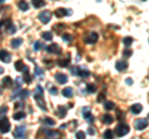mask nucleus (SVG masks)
I'll return each instance as SVG.
<instances>
[{
	"label": "nucleus",
	"mask_w": 149,
	"mask_h": 139,
	"mask_svg": "<svg viewBox=\"0 0 149 139\" xmlns=\"http://www.w3.org/2000/svg\"><path fill=\"white\" fill-rule=\"evenodd\" d=\"M129 133V126L128 124H124V123H119L117 127L114 129V134L117 137H124Z\"/></svg>",
	"instance_id": "f257e3e1"
},
{
	"label": "nucleus",
	"mask_w": 149,
	"mask_h": 139,
	"mask_svg": "<svg viewBox=\"0 0 149 139\" xmlns=\"http://www.w3.org/2000/svg\"><path fill=\"white\" fill-rule=\"evenodd\" d=\"M0 132L1 133H9L10 132V120L5 115L0 117Z\"/></svg>",
	"instance_id": "f03ea898"
},
{
	"label": "nucleus",
	"mask_w": 149,
	"mask_h": 139,
	"mask_svg": "<svg viewBox=\"0 0 149 139\" xmlns=\"http://www.w3.org/2000/svg\"><path fill=\"white\" fill-rule=\"evenodd\" d=\"M71 72L73 75H77V76H81V77L90 76V71L86 68H81V67H73V68H71Z\"/></svg>",
	"instance_id": "7ed1b4c3"
},
{
	"label": "nucleus",
	"mask_w": 149,
	"mask_h": 139,
	"mask_svg": "<svg viewBox=\"0 0 149 139\" xmlns=\"http://www.w3.org/2000/svg\"><path fill=\"white\" fill-rule=\"evenodd\" d=\"M39 20L42 22V24H49L50 20H51V13L49 10H45V11H41L39 14Z\"/></svg>",
	"instance_id": "20e7f679"
},
{
	"label": "nucleus",
	"mask_w": 149,
	"mask_h": 139,
	"mask_svg": "<svg viewBox=\"0 0 149 139\" xmlns=\"http://www.w3.org/2000/svg\"><path fill=\"white\" fill-rule=\"evenodd\" d=\"M34 98H35V101H36V104L39 106V108H40V109H42V111H47V108H46L45 99L42 98V95H40V93H35Z\"/></svg>",
	"instance_id": "39448f33"
},
{
	"label": "nucleus",
	"mask_w": 149,
	"mask_h": 139,
	"mask_svg": "<svg viewBox=\"0 0 149 139\" xmlns=\"http://www.w3.org/2000/svg\"><path fill=\"white\" fill-rule=\"evenodd\" d=\"M25 133H26L25 126H19V127L15 128V131H14V137L19 138V139H22L25 137Z\"/></svg>",
	"instance_id": "423d86ee"
},
{
	"label": "nucleus",
	"mask_w": 149,
	"mask_h": 139,
	"mask_svg": "<svg viewBox=\"0 0 149 139\" xmlns=\"http://www.w3.org/2000/svg\"><path fill=\"white\" fill-rule=\"evenodd\" d=\"M148 127V118H141L136 120V129L138 131H143Z\"/></svg>",
	"instance_id": "0eeeda50"
},
{
	"label": "nucleus",
	"mask_w": 149,
	"mask_h": 139,
	"mask_svg": "<svg viewBox=\"0 0 149 139\" xmlns=\"http://www.w3.org/2000/svg\"><path fill=\"white\" fill-rule=\"evenodd\" d=\"M45 49H46V51H47V52H50V54L60 55V54L62 52L61 49H60V46H58L57 44H51L50 46H47V47H45Z\"/></svg>",
	"instance_id": "6e6552de"
},
{
	"label": "nucleus",
	"mask_w": 149,
	"mask_h": 139,
	"mask_svg": "<svg viewBox=\"0 0 149 139\" xmlns=\"http://www.w3.org/2000/svg\"><path fill=\"white\" fill-rule=\"evenodd\" d=\"M55 78H56V81H57L60 85H65V83H67V81H68L67 75H65V73H62V72H57V73H56Z\"/></svg>",
	"instance_id": "1a4fd4ad"
},
{
	"label": "nucleus",
	"mask_w": 149,
	"mask_h": 139,
	"mask_svg": "<svg viewBox=\"0 0 149 139\" xmlns=\"http://www.w3.org/2000/svg\"><path fill=\"white\" fill-rule=\"evenodd\" d=\"M10 58H11V55L9 54L6 50H0V61L9 63L10 62Z\"/></svg>",
	"instance_id": "9d476101"
},
{
	"label": "nucleus",
	"mask_w": 149,
	"mask_h": 139,
	"mask_svg": "<svg viewBox=\"0 0 149 139\" xmlns=\"http://www.w3.org/2000/svg\"><path fill=\"white\" fill-rule=\"evenodd\" d=\"M70 14H71V11L65 8H58V9H56V11H55V15L57 17H63L66 15H70Z\"/></svg>",
	"instance_id": "9b49d317"
},
{
	"label": "nucleus",
	"mask_w": 149,
	"mask_h": 139,
	"mask_svg": "<svg viewBox=\"0 0 149 139\" xmlns=\"http://www.w3.org/2000/svg\"><path fill=\"white\" fill-rule=\"evenodd\" d=\"M82 113H83V117L86 118L87 122H90V123L93 122V117H92V114H91V109H90V107H83Z\"/></svg>",
	"instance_id": "f8f14e48"
},
{
	"label": "nucleus",
	"mask_w": 149,
	"mask_h": 139,
	"mask_svg": "<svg viewBox=\"0 0 149 139\" xmlns=\"http://www.w3.org/2000/svg\"><path fill=\"white\" fill-rule=\"evenodd\" d=\"M127 67H128V63L125 62V61H122V60H119V61L116 62V68H117V71H119V72L125 71V70H127Z\"/></svg>",
	"instance_id": "ddd939ff"
},
{
	"label": "nucleus",
	"mask_w": 149,
	"mask_h": 139,
	"mask_svg": "<svg viewBox=\"0 0 149 139\" xmlns=\"http://www.w3.org/2000/svg\"><path fill=\"white\" fill-rule=\"evenodd\" d=\"M97 40H98V34H97V32H91L90 36L85 39V42L86 44H95Z\"/></svg>",
	"instance_id": "4468645a"
},
{
	"label": "nucleus",
	"mask_w": 149,
	"mask_h": 139,
	"mask_svg": "<svg viewBox=\"0 0 149 139\" xmlns=\"http://www.w3.org/2000/svg\"><path fill=\"white\" fill-rule=\"evenodd\" d=\"M29 95H30V92L27 91V90H20L16 95H14L11 98H13V99H15V98H17V97H20V98H26V97L29 96Z\"/></svg>",
	"instance_id": "2eb2a0df"
},
{
	"label": "nucleus",
	"mask_w": 149,
	"mask_h": 139,
	"mask_svg": "<svg viewBox=\"0 0 149 139\" xmlns=\"http://www.w3.org/2000/svg\"><path fill=\"white\" fill-rule=\"evenodd\" d=\"M142 111H143V106L141 103H136L130 107V112H132L133 114H139Z\"/></svg>",
	"instance_id": "dca6fc26"
},
{
	"label": "nucleus",
	"mask_w": 149,
	"mask_h": 139,
	"mask_svg": "<svg viewBox=\"0 0 149 139\" xmlns=\"http://www.w3.org/2000/svg\"><path fill=\"white\" fill-rule=\"evenodd\" d=\"M22 72H24V77H22L24 80H22V81H24L25 83H31V76L29 73V67L25 66L24 70H22Z\"/></svg>",
	"instance_id": "f3484780"
},
{
	"label": "nucleus",
	"mask_w": 149,
	"mask_h": 139,
	"mask_svg": "<svg viewBox=\"0 0 149 139\" xmlns=\"http://www.w3.org/2000/svg\"><path fill=\"white\" fill-rule=\"evenodd\" d=\"M1 83H3V86H4V87H11L14 82H13V78H11L10 76H6V77H4V78H3Z\"/></svg>",
	"instance_id": "a211bd4d"
},
{
	"label": "nucleus",
	"mask_w": 149,
	"mask_h": 139,
	"mask_svg": "<svg viewBox=\"0 0 149 139\" xmlns=\"http://www.w3.org/2000/svg\"><path fill=\"white\" fill-rule=\"evenodd\" d=\"M113 120H114V117L111 114H104L103 117H102V122L104 124H111V123H113Z\"/></svg>",
	"instance_id": "6ab92c4d"
},
{
	"label": "nucleus",
	"mask_w": 149,
	"mask_h": 139,
	"mask_svg": "<svg viewBox=\"0 0 149 139\" xmlns=\"http://www.w3.org/2000/svg\"><path fill=\"white\" fill-rule=\"evenodd\" d=\"M17 6L22 11H27V10H29V4H27L25 0H20V1L17 3Z\"/></svg>",
	"instance_id": "aec40b11"
},
{
	"label": "nucleus",
	"mask_w": 149,
	"mask_h": 139,
	"mask_svg": "<svg viewBox=\"0 0 149 139\" xmlns=\"http://www.w3.org/2000/svg\"><path fill=\"white\" fill-rule=\"evenodd\" d=\"M14 67H15V70H16V71L21 72L22 70H24L25 65H24V62H22V60H19V61H16V62H15V65H14Z\"/></svg>",
	"instance_id": "412c9836"
},
{
	"label": "nucleus",
	"mask_w": 149,
	"mask_h": 139,
	"mask_svg": "<svg viewBox=\"0 0 149 139\" xmlns=\"http://www.w3.org/2000/svg\"><path fill=\"white\" fill-rule=\"evenodd\" d=\"M46 137L47 138H55V137H60V133L57 131H46L45 132Z\"/></svg>",
	"instance_id": "4be33fe9"
},
{
	"label": "nucleus",
	"mask_w": 149,
	"mask_h": 139,
	"mask_svg": "<svg viewBox=\"0 0 149 139\" xmlns=\"http://www.w3.org/2000/svg\"><path fill=\"white\" fill-rule=\"evenodd\" d=\"M72 93H73V91H72L71 87H66V88L62 90V95H63L65 97H67V98H70V97L72 96Z\"/></svg>",
	"instance_id": "5701e85b"
},
{
	"label": "nucleus",
	"mask_w": 149,
	"mask_h": 139,
	"mask_svg": "<svg viewBox=\"0 0 149 139\" xmlns=\"http://www.w3.org/2000/svg\"><path fill=\"white\" fill-rule=\"evenodd\" d=\"M32 5H34L36 9L45 6V0H32Z\"/></svg>",
	"instance_id": "b1692460"
},
{
	"label": "nucleus",
	"mask_w": 149,
	"mask_h": 139,
	"mask_svg": "<svg viewBox=\"0 0 149 139\" xmlns=\"http://www.w3.org/2000/svg\"><path fill=\"white\" fill-rule=\"evenodd\" d=\"M21 44H22V39H14V40H11V46L14 49H17Z\"/></svg>",
	"instance_id": "393cba45"
},
{
	"label": "nucleus",
	"mask_w": 149,
	"mask_h": 139,
	"mask_svg": "<svg viewBox=\"0 0 149 139\" xmlns=\"http://www.w3.org/2000/svg\"><path fill=\"white\" fill-rule=\"evenodd\" d=\"M57 112H58L60 117H65V115L67 114V109H66V107H63V106H60L57 108Z\"/></svg>",
	"instance_id": "a878e982"
},
{
	"label": "nucleus",
	"mask_w": 149,
	"mask_h": 139,
	"mask_svg": "<svg viewBox=\"0 0 149 139\" xmlns=\"http://www.w3.org/2000/svg\"><path fill=\"white\" fill-rule=\"evenodd\" d=\"M25 112H16V113H14V119L15 120H21V119H24L25 118Z\"/></svg>",
	"instance_id": "bb28decb"
},
{
	"label": "nucleus",
	"mask_w": 149,
	"mask_h": 139,
	"mask_svg": "<svg viewBox=\"0 0 149 139\" xmlns=\"http://www.w3.org/2000/svg\"><path fill=\"white\" fill-rule=\"evenodd\" d=\"M44 47H45V45H44L42 41H35V44H34V50L35 51H39V50L44 49Z\"/></svg>",
	"instance_id": "cd10ccee"
},
{
	"label": "nucleus",
	"mask_w": 149,
	"mask_h": 139,
	"mask_svg": "<svg viewBox=\"0 0 149 139\" xmlns=\"http://www.w3.org/2000/svg\"><path fill=\"white\" fill-rule=\"evenodd\" d=\"M42 39L47 40V41H51V40H52V32H50V31L42 32Z\"/></svg>",
	"instance_id": "c85d7f7f"
},
{
	"label": "nucleus",
	"mask_w": 149,
	"mask_h": 139,
	"mask_svg": "<svg viewBox=\"0 0 149 139\" xmlns=\"http://www.w3.org/2000/svg\"><path fill=\"white\" fill-rule=\"evenodd\" d=\"M104 108H106L107 111H111V109H114L116 107H114V103H113V102L107 101V102H104Z\"/></svg>",
	"instance_id": "c756f323"
},
{
	"label": "nucleus",
	"mask_w": 149,
	"mask_h": 139,
	"mask_svg": "<svg viewBox=\"0 0 149 139\" xmlns=\"http://www.w3.org/2000/svg\"><path fill=\"white\" fill-rule=\"evenodd\" d=\"M72 39H73V36L71 34H63L62 35V40L65 41V42H71Z\"/></svg>",
	"instance_id": "7c9ffc66"
},
{
	"label": "nucleus",
	"mask_w": 149,
	"mask_h": 139,
	"mask_svg": "<svg viewBox=\"0 0 149 139\" xmlns=\"http://www.w3.org/2000/svg\"><path fill=\"white\" fill-rule=\"evenodd\" d=\"M87 91L90 92V93H95V92L97 91V87L93 85V83H88L87 85Z\"/></svg>",
	"instance_id": "2f4dec72"
},
{
	"label": "nucleus",
	"mask_w": 149,
	"mask_h": 139,
	"mask_svg": "<svg viewBox=\"0 0 149 139\" xmlns=\"http://www.w3.org/2000/svg\"><path fill=\"white\" fill-rule=\"evenodd\" d=\"M103 138H106V139H112V138H113V132H112L111 129H107V131L103 133Z\"/></svg>",
	"instance_id": "473e14b6"
},
{
	"label": "nucleus",
	"mask_w": 149,
	"mask_h": 139,
	"mask_svg": "<svg viewBox=\"0 0 149 139\" xmlns=\"http://www.w3.org/2000/svg\"><path fill=\"white\" fill-rule=\"evenodd\" d=\"M123 44L125 46H130L133 44V38H130V36H127V38H124L123 39Z\"/></svg>",
	"instance_id": "72a5a7b5"
},
{
	"label": "nucleus",
	"mask_w": 149,
	"mask_h": 139,
	"mask_svg": "<svg viewBox=\"0 0 149 139\" xmlns=\"http://www.w3.org/2000/svg\"><path fill=\"white\" fill-rule=\"evenodd\" d=\"M57 63H58V66H61V67L68 66V63H70V58H66V60H58Z\"/></svg>",
	"instance_id": "f704fd0d"
},
{
	"label": "nucleus",
	"mask_w": 149,
	"mask_h": 139,
	"mask_svg": "<svg viewBox=\"0 0 149 139\" xmlns=\"http://www.w3.org/2000/svg\"><path fill=\"white\" fill-rule=\"evenodd\" d=\"M44 123L47 124V126H55V120H54L52 118H50V117L45 118V119H44Z\"/></svg>",
	"instance_id": "c9c22d12"
},
{
	"label": "nucleus",
	"mask_w": 149,
	"mask_h": 139,
	"mask_svg": "<svg viewBox=\"0 0 149 139\" xmlns=\"http://www.w3.org/2000/svg\"><path fill=\"white\" fill-rule=\"evenodd\" d=\"M5 30H6L8 32H9V34H14V32L16 31V27L14 26L13 24H10V25H9L8 27H5Z\"/></svg>",
	"instance_id": "e433bc0d"
},
{
	"label": "nucleus",
	"mask_w": 149,
	"mask_h": 139,
	"mask_svg": "<svg viewBox=\"0 0 149 139\" xmlns=\"http://www.w3.org/2000/svg\"><path fill=\"white\" fill-rule=\"evenodd\" d=\"M6 112H8V107L6 106H1V107H0V117H1V115H5Z\"/></svg>",
	"instance_id": "4c0bfd02"
},
{
	"label": "nucleus",
	"mask_w": 149,
	"mask_h": 139,
	"mask_svg": "<svg viewBox=\"0 0 149 139\" xmlns=\"http://www.w3.org/2000/svg\"><path fill=\"white\" fill-rule=\"evenodd\" d=\"M86 137V133L85 132H77L76 133V138H78V139H83V138H85Z\"/></svg>",
	"instance_id": "58836bf2"
},
{
	"label": "nucleus",
	"mask_w": 149,
	"mask_h": 139,
	"mask_svg": "<svg viewBox=\"0 0 149 139\" xmlns=\"http://www.w3.org/2000/svg\"><path fill=\"white\" fill-rule=\"evenodd\" d=\"M123 56H124V57H129V56H132V51L128 50V49H125V50L123 51Z\"/></svg>",
	"instance_id": "ea45409f"
},
{
	"label": "nucleus",
	"mask_w": 149,
	"mask_h": 139,
	"mask_svg": "<svg viewBox=\"0 0 149 139\" xmlns=\"http://www.w3.org/2000/svg\"><path fill=\"white\" fill-rule=\"evenodd\" d=\"M35 72L37 73V75H40V76H41V75H42V73H44V71H42V70H41L39 66H35Z\"/></svg>",
	"instance_id": "a19ab883"
},
{
	"label": "nucleus",
	"mask_w": 149,
	"mask_h": 139,
	"mask_svg": "<svg viewBox=\"0 0 149 139\" xmlns=\"http://www.w3.org/2000/svg\"><path fill=\"white\" fill-rule=\"evenodd\" d=\"M36 90H37V93H40V95H42V93H44V90H42V87H41L40 85L36 87Z\"/></svg>",
	"instance_id": "79ce46f5"
},
{
	"label": "nucleus",
	"mask_w": 149,
	"mask_h": 139,
	"mask_svg": "<svg viewBox=\"0 0 149 139\" xmlns=\"http://www.w3.org/2000/svg\"><path fill=\"white\" fill-rule=\"evenodd\" d=\"M88 134H91V136H95L96 131H95V129H93L92 127H90V128H88Z\"/></svg>",
	"instance_id": "37998d69"
},
{
	"label": "nucleus",
	"mask_w": 149,
	"mask_h": 139,
	"mask_svg": "<svg viewBox=\"0 0 149 139\" xmlns=\"http://www.w3.org/2000/svg\"><path fill=\"white\" fill-rule=\"evenodd\" d=\"M50 93H51V95H55V96L57 95V90H56V87H52V88L50 90Z\"/></svg>",
	"instance_id": "c03bdc74"
},
{
	"label": "nucleus",
	"mask_w": 149,
	"mask_h": 139,
	"mask_svg": "<svg viewBox=\"0 0 149 139\" xmlns=\"http://www.w3.org/2000/svg\"><path fill=\"white\" fill-rule=\"evenodd\" d=\"M103 99H104V93H101V95L98 96V98H97V101H98V102H102Z\"/></svg>",
	"instance_id": "a18cd8bd"
},
{
	"label": "nucleus",
	"mask_w": 149,
	"mask_h": 139,
	"mask_svg": "<svg viewBox=\"0 0 149 139\" xmlns=\"http://www.w3.org/2000/svg\"><path fill=\"white\" fill-rule=\"evenodd\" d=\"M125 83H127V85H132V83H133V81H132V78H127V80H125Z\"/></svg>",
	"instance_id": "49530a36"
},
{
	"label": "nucleus",
	"mask_w": 149,
	"mask_h": 139,
	"mask_svg": "<svg viewBox=\"0 0 149 139\" xmlns=\"http://www.w3.org/2000/svg\"><path fill=\"white\" fill-rule=\"evenodd\" d=\"M22 106V103H15V108H20Z\"/></svg>",
	"instance_id": "de8ad7c7"
},
{
	"label": "nucleus",
	"mask_w": 149,
	"mask_h": 139,
	"mask_svg": "<svg viewBox=\"0 0 149 139\" xmlns=\"http://www.w3.org/2000/svg\"><path fill=\"white\" fill-rule=\"evenodd\" d=\"M3 72H4V70H3L1 67H0V75H1V73H3Z\"/></svg>",
	"instance_id": "09e8293b"
},
{
	"label": "nucleus",
	"mask_w": 149,
	"mask_h": 139,
	"mask_svg": "<svg viewBox=\"0 0 149 139\" xmlns=\"http://www.w3.org/2000/svg\"><path fill=\"white\" fill-rule=\"evenodd\" d=\"M4 1H5V0H0V4H1V3H4Z\"/></svg>",
	"instance_id": "8fccbe9b"
},
{
	"label": "nucleus",
	"mask_w": 149,
	"mask_h": 139,
	"mask_svg": "<svg viewBox=\"0 0 149 139\" xmlns=\"http://www.w3.org/2000/svg\"><path fill=\"white\" fill-rule=\"evenodd\" d=\"M0 95H1V90H0Z\"/></svg>",
	"instance_id": "3c124183"
},
{
	"label": "nucleus",
	"mask_w": 149,
	"mask_h": 139,
	"mask_svg": "<svg viewBox=\"0 0 149 139\" xmlns=\"http://www.w3.org/2000/svg\"><path fill=\"white\" fill-rule=\"evenodd\" d=\"M97 1H98V3H100V1H101V0H97Z\"/></svg>",
	"instance_id": "603ef678"
},
{
	"label": "nucleus",
	"mask_w": 149,
	"mask_h": 139,
	"mask_svg": "<svg viewBox=\"0 0 149 139\" xmlns=\"http://www.w3.org/2000/svg\"><path fill=\"white\" fill-rule=\"evenodd\" d=\"M143 1H146V0H143Z\"/></svg>",
	"instance_id": "864d4df0"
},
{
	"label": "nucleus",
	"mask_w": 149,
	"mask_h": 139,
	"mask_svg": "<svg viewBox=\"0 0 149 139\" xmlns=\"http://www.w3.org/2000/svg\"><path fill=\"white\" fill-rule=\"evenodd\" d=\"M0 32H1V30H0Z\"/></svg>",
	"instance_id": "5fc2aeb1"
}]
</instances>
